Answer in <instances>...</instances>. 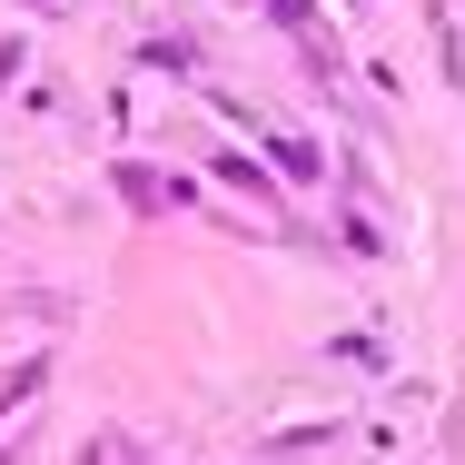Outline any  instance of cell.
<instances>
[{
    "instance_id": "6da1fadb",
    "label": "cell",
    "mask_w": 465,
    "mask_h": 465,
    "mask_svg": "<svg viewBox=\"0 0 465 465\" xmlns=\"http://www.w3.org/2000/svg\"><path fill=\"white\" fill-rule=\"evenodd\" d=\"M119 188H129L139 208H169V198H188V188H179V179H159V169H119Z\"/></svg>"
},
{
    "instance_id": "7a4b0ae2",
    "label": "cell",
    "mask_w": 465,
    "mask_h": 465,
    "mask_svg": "<svg viewBox=\"0 0 465 465\" xmlns=\"http://www.w3.org/2000/svg\"><path fill=\"white\" fill-rule=\"evenodd\" d=\"M30 386H40V367H10V376H0V406H20Z\"/></svg>"
}]
</instances>
